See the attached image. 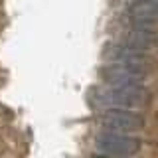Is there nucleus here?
<instances>
[{"mask_svg": "<svg viewBox=\"0 0 158 158\" xmlns=\"http://www.w3.org/2000/svg\"><path fill=\"white\" fill-rule=\"evenodd\" d=\"M99 75H101V81L107 83V85H142L146 71L131 65L111 63V65L101 67Z\"/></svg>", "mask_w": 158, "mask_h": 158, "instance_id": "4", "label": "nucleus"}, {"mask_svg": "<svg viewBox=\"0 0 158 158\" xmlns=\"http://www.w3.org/2000/svg\"><path fill=\"white\" fill-rule=\"evenodd\" d=\"M127 16L135 24H154V22H158V0H135L128 6Z\"/></svg>", "mask_w": 158, "mask_h": 158, "instance_id": "6", "label": "nucleus"}, {"mask_svg": "<svg viewBox=\"0 0 158 158\" xmlns=\"http://www.w3.org/2000/svg\"><path fill=\"white\" fill-rule=\"evenodd\" d=\"M101 125L115 132H135L144 127V117L132 109H107L101 115Z\"/></svg>", "mask_w": 158, "mask_h": 158, "instance_id": "3", "label": "nucleus"}, {"mask_svg": "<svg viewBox=\"0 0 158 158\" xmlns=\"http://www.w3.org/2000/svg\"><path fill=\"white\" fill-rule=\"evenodd\" d=\"M125 46L136 49V52L154 49L158 46V34L146 28H135L125 36Z\"/></svg>", "mask_w": 158, "mask_h": 158, "instance_id": "7", "label": "nucleus"}, {"mask_svg": "<svg viewBox=\"0 0 158 158\" xmlns=\"http://www.w3.org/2000/svg\"><path fill=\"white\" fill-rule=\"evenodd\" d=\"M91 158H118V156H109V154H93Z\"/></svg>", "mask_w": 158, "mask_h": 158, "instance_id": "8", "label": "nucleus"}, {"mask_svg": "<svg viewBox=\"0 0 158 158\" xmlns=\"http://www.w3.org/2000/svg\"><path fill=\"white\" fill-rule=\"evenodd\" d=\"M95 148L99 150V154L128 158V156H135L140 150V140L127 135V132L103 131L95 136Z\"/></svg>", "mask_w": 158, "mask_h": 158, "instance_id": "2", "label": "nucleus"}, {"mask_svg": "<svg viewBox=\"0 0 158 158\" xmlns=\"http://www.w3.org/2000/svg\"><path fill=\"white\" fill-rule=\"evenodd\" d=\"M105 56L113 63L138 67V69H144V71L148 69V57L144 56V52H136V49L127 48V46H111V48H107Z\"/></svg>", "mask_w": 158, "mask_h": 158, "instance_id": "5", "label": "nucleus"}, {"mask_svg": "<svg viewBox=\"0 0 158 158\" xmlns=\"http://www.w3.org/2000/svg\"><path fill=\"white\" fill-rule=\"evenodd\" d=\"M95 103L109 109H140L150 101L144 85H107L93 91Z\"/></svg>", "mask_w": 158, "mask_h": 158, "instance_id": "1", "label": "nucleus"}]
</instances>
